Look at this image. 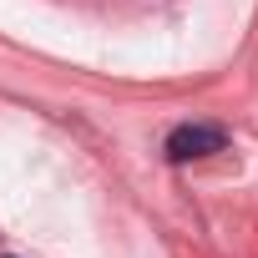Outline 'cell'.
<instances>
[{
  "label": "cell",
  "mask_w": 258,
  "mask_h": 258,
  "mask_svg": "<svg viewBox=\"0 0 258 258\" xmlns=\"http://www.w3.org/2000/svg\"><path fill=\"white\" fill-rule=\"evenodd\" d=\"M228 147V132L223 126H213V121H182V126H172L167 132V162H198V157H213V152H223Z\"/></svg>",
  "instance_id": "cell-1"
}]
</instances>
